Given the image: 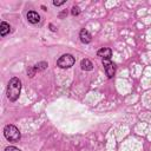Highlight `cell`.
Instances as JSON below:
<instances>
[{"label": "cell", "mask_w": 151, "mask_h": 151, "mask_svg": "<svg viewBox=\"0 0 151 151\" xmlns=\"http://www.w3.org/2000/svg\"><path fill=\"white\" fill-rule=\"evenodd\" d=\"M20 91H21V81H20V79L17 78V77L12 78L9 80V83H8V86H7V98L11 101H15L19 98Z\"/></svg>", "instance_id": "obj_1"}, {"label": "cell", "mask_w": 151, "mask_h": 151, "mask_svg": "<svg viewBox=\"0 0 151 151\" xmlns=\"http://www.w3.org/2000/svg\"><path fill=\"white\" fill-rule=\"evenodd\" d=\"M4 136H5V138L7 140L14 142V143L18 142L20 139V137H21L19 129L17 126H14V125H6L5 129H4Z\"/></svg>", "instance_id": "obj_2"}, {"label": "cell", "mask_w": 151, "mask_h": 151, "mask_svg": "<svg viewBox=\"0 0 151 151\" xmlns=\"http://www.w3.org/2000/svg\"><path fill=\"white\" fill-rule=\"evenodd\" d=\"M74 63H76V59L72 54H64L58 59L57 65L61 68H70L71 66L74 65Z\"/></svg>", "instance_id": "obj_3"}, {"label": "cell", "mask_w": 151, "mask_h": 151, "mask_svg": "<svg viewBox=\"0 0 151 151\" xmlns=\"http://www.w3.org/2000/svg\"><path fill=\"white\" fill-rule=\"evenodd\" d=\"M103 65H104L106 76H107L109 78H112V77L114 76V71H116L114 64H113L112 61H110V59H103Z\"/></svg>", "instance_id": "obj_4"}, {"label": "cell", "mask_w": 151, "mask_h": 151, "mask_svg": "<svg viewBox=\"0 0 151 151\" xmlns=\"http://www.w3.org/2000/svg\"><path fill=\"white\" fill-rule=\"evenodd\" d=\"M27 20L31 24H38L40 21V15L37 12H34V11H29L27 13Z\"/></svg>", "instance_id": "obj_5"}, {"label": "cell", "mask_w": 151, "mask_h": 151, "mask_svg": "<svg viewBox=\"0 0 151 151\" xmlns=\"http://www.w3.org/2000/svg\"><path fill=\"white\" fill-rule=\"evenodd\" d=\"M79 38H80V40H81V42H84V44H88L90 41H91V39H92V37H91V34H90V32L87 31V29H81L80 31V34H79Z\"/></svg>", "instance_id": "obj_6"}, {"label": "cell", "mask_w": 151, "mask_h": 151, "mask_svg": "<svg viewBox=\"0 0 151 151\" xmlns=\"http://www.w3.org/2000/svg\"><path fill=\"white\" fill-rule=\"evenodd\" d=\"M97 54H98V57H101L103 59H110L111 55H112V51H111V48L104 47V48L99 50V51L97 52Z\"/></svg>", "instance_id": "obj_7"}, {"label": "cell", "mask_w": 151, "mask_h": 151, "mask_svg": "<svg viewBox=\"0 0 151 151\" xmlns=\"http://www.w3.org/2000/svg\"><path fill=\"white\" fill-rule=\"evenodd\" d=\"M9 31H11V26L7 22L2 21L1 25H0V34H1V37H5L7 33H9Z\"/></svg>", "instance_id": "obj_8"}, {"label": "cell", "mask_w": 151, "mask_h": 151, "mask_svg": "<svg viewBox=\"0 0 151 151\" xmlns=\"http://www.w3.org/2000/svg\"><path fill=\"white\" fill-rule=\"evenodd\" d=\"M80 66H81V68L85 70V71H91V70L93 68V64H92L88 59H83L81 63H80Z\"/></svg>", "instance_id": "obj_9"}, {"label": "cell", "mask_w": 151, "mask_h": 151, "mask_svg": "<svg viewBox=\"0 0 151 151\" xmlns=\"http://www.w3.org/2000/svg\"><path fill=\"white\" fill-rule=\"evenodd\" d=\"M35 70L37 71H39V70H45L46 67H47V63H45V61H41V63H38L35 66Z\"/></svg>", "instance_id": "obj_10"}, {"label": "cell", "mask_w": 151, "mask_h": 151, "mask_svg": "<svg viewBox=\"0 0 151 151\" xmlns=\"http://www.w3.org/2000/svg\"><path fill=\"white\" fill-rule=\"evenodd\" d=\"M71 13H72V15H78V14L80 13V9H79V7H77V6H73V7H72V11H71Z\"/></svg>", "instance_id": "obj_11"}, {"label": "cell", "mask_w": 151, "mask_h": 151, "mask_svg": "<svg viewBox=\"0 0 151 151\" xmlns=\"http://www.w3.org/2000/svg\"><path fill=\"white\" fill-rule=\"evenodd\" d=\"M35 67H31V68H28V71H27V73H28V76L29 77H33L34 74H35Z\"/></svg>", "instance_id": "obj_12"}, {"label": "cell", "mask_w": 151, "mask_h": 151, "mask_svg": "<svg viewBox=\"0 0 151 151\" xmlns=\"http://www.w3.org/2000/svg\"><path fill=\"white\" fill-rule=\"evenodd\" d=\"M5 151H21V150L18 149V147H15V146H7L5 149Z\"/></svg>", "instance_id": "obj_13"}, {"label": "cell", "mask_w": 151, "mask_h": 151, "mask_svg": "<svg viewBox=\"0 0 151 151\" xmlns=\"http://www.w3.org/2000/svg\"><path fill=\"white\" fill-rule=\"evenodd\" d=\"M63 4H65V1H53V5L54 6H60Z\"/></svg>", "instance_id": "obj_14"}]
</instances>
